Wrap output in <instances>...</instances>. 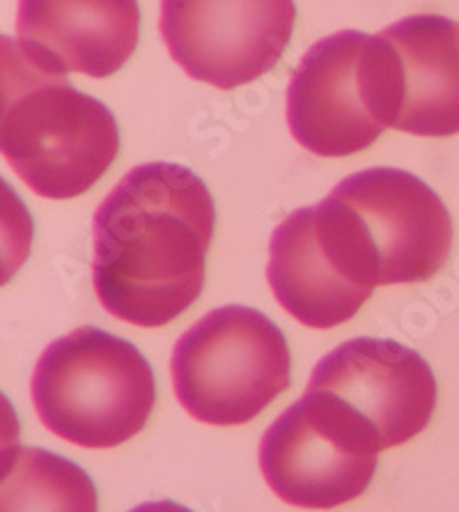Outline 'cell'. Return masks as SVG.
<instances>
[{
  "instance_id": "6da1fadb",
  "label": "cell",
  "mask_w": 459,
  "mask_h": 512,
  "mask_svg": "<svg viewBox=\"0 0 459 512\" xmlns=\"http://www.w3.org/2000/svg\"><path fill=\"white\" fill-rule=\"evenodd\" d=\"M214 223V198L193 170L168 161L131 168L92 221L101 306L143 329L186 313L205 287Z\"/></svg>"
},
{
  "instance_id": "7a4b0ae2",
  "label": "cell",
  "mask_w": 459,
  "mask_h": 512,
  "mask_svg": "<svg viewBox=\"0 0 459 512\" xmlns=\"http://www.w3.org/2000/svg\"><path fill=\"white\" fill-rule=\"evenodd\" d=\"M120 152L111 108L30 58L0 33V154L40 198L90 191Z\"/></svg>"
},
{
  "instance_id": "3957f363",
  "label": "cell",
  "mask_w": 459,
  "mask_h": 512,
  "mask_svg": "<svg viewBox=\"0 0 459 512\" xmlns=\"http://www.w3.org/2000/svg\"><path fill=\"white\" fill-rule=\"evenodd\" d=\"M44 428L83 448L134 439L157 405V379L136 345L81 327L44 349L30 379Z\"/></svg>"
},
{
  "instance_id": "277c9868",
  "label": "cell",
  "mask_w": 459,
  "mask_h": 512,
  "mask_svg": "<svg viewBox=\"0 0 459 512\" xmlns=\"http://www.w3.org/2000/svg\"><path fill=\"white\" fill-rule=\"evenodd\" d=\"M400 69L384 35L340 30L308 49L287 85V127L308 152L340 159L395 127Z\"/></svg>"
},
{
  "instance_id": "5b68a950",
  "label": "cell",
  "mask_w": 459,
  "mask_h": 512,
  "mask_svg": "<svg viewBox=\"0 0 459 512\" xmlns=\"http://www.w3.org/2000/svg\"><path fill=\"white\" fill-rule=\"evenodd\" d=\"M173 386L200 423L244 425L292 384L285 333L248 306H223L186 329L173 349Z\"/></svg>"
},
{
  "instance_id": "8992f818",
  "label": "cell",
  "mask_w": 459,
  "mask_h": 512,
  "mask_svg": "<svg viewBox=\"0 0 459 512\" xmlns=\"http://www.w3.org/2000/svg\"><path fill=\"white\" fill-rule=\"evenodd\" d=\"M381 444L365 418L329 391L308 389L260 441V469L278 499L331 510L359 499L377 471Z\"/></svg>"
},
{
  "instance_id": "52a82bcc",
  "label": "cell",
  "mask_w": 459,
  "mask_h": 512,
  "mask_svg": "<svg viewBox=\"0 0 459 512\" xmlns=\"http://www.w3.org/2000/svg\"><path fill=\"white\" fill-rule=\"evenodd\" d=\"M294 21V0H161L159 30L193 81L232 90L278 65Z\"/></svg>"
},
{
  "instance_id": "ba28073f",
  "label": "cell",
  "mask_w": 459,
  "mask_h": 512,
  "mask_svg": "<svg viewBox=\"0 0 459 512\" xmlns=\"http://www.w3.org/2000/svg\"><path fill=\"white\" fill-rule=\"evenodd\" d=\"M368 232L379 262L381 285L430 281L446 265L453 221L443 200L409 170L368 168L336 189Z\"/></svg>"
},
{
  "instance_id": "9c48e42d",
  "label": "cell",
  "mask_w": 459,
  "mask_h": 512,
  "mask_svg": "<svg viewBox=\"0 0 459 512\" xmlns=\"http://www.w3.org/2000/svg\"><path fill=\"white\" fill-rule=\"evenodd\" d=\"M308 389L329 391L377 432L381 451L418 437L432 421L439 389L416 349L388 338H354L317 363Z\"/></svg>"
},
{
  "instance_id": "30bf717a",
  "label": "cell",
  "mask_w": 459,
  "mask_h": 512,
  "mask_svg": "<svg viewBox=\"0 0 459 512\" xmlns=\"http://www.w3.org/2000/svg\"><path fill=\"white\" fill-rule=\"evenodd\" d=\"M138 37V0H19L17 40L56 74L113 76L134 56Z\"/></svg>"
},
{
  "instance_id": "8fae6325",
  "label": "cell",
  "mask_w": 459,
  "mask_h": 512,
  "mask_svg": "<svg viewBox=\"0 0 459 512\" xmlns=\"http://www.w3.org/2000/svg\"><path fill=\"white\" fill-rule=\"evenodd\" d=\"M400 69V111L395 129L446 138L459 134V23L416 14L381 30Z\"/></svg>"
},
{
  "instance_id": "7c38bea8",
  "label": "cell",
  "mask_w": 459,
  "mask_h": 512,
  "mask_svg": "<svg viewBox=\"0 0 459 512\" xmlns=\"http://www.w3.org/2000/svg\"><path fill=\"white\" fill-rule=\"evenodd\" d=\"M267 281L285 313L310 329H336L370 299L326 255L310 207L292 212L271 235Z\"/></svg>"
},
{
  "instance_id": "4fadbf2b",
  "label": "cell",
  "mask_w": 459,
  "mask_h": 512,
  "mask_svg": "<svg viewBox=\"0 0 459 512\" xmlns=\"http://www.w3.org/2000/svg\"><path fill=\"white\" fill-rule=\"evenodd\" d=\"M0 512H99V496L76 462L46 448L21 446L0 480Z\"/></svg>"
},
{
  "instance_id": "5bb4252c",
  "label": "cell",
  "mask_w": 459,
  "mask_h": 512,
  "mask_svg": "<svg viewBox=\"0 0 459 512\" xmlns=\"http://www.w3.org/2000/svg\"><path fill=\"white\" fill-rule=\"evenodd\" d=\"M35 223L17 191L0 177V287L26 265L33 251Z\"/></svg>"
},
{
  "instance_id": "9a60e30c",
  "label": "cell",
  "mask_w": 459,
  "mask_h": 512,
  "mask_svg": "<svg viewBox=\"0 0 459 512\" xmlns=\"http://www.w3.org/2000/svg\"><path fill=\"white\" fill-rule=\"evenodd\" d=\"M19 439H21V423L17 416V409L10 402V398L0 391V480L5 473L12 469L14 460L19 453Z\"/></svg>"
},
{
  "instance_id": "2e32d148",
  "label": "cell",
  "mask_w": 459,
  "mask_h": 512,
  "mask_svg": "<svg viewBox=\"0 0 459 512\" xmlns=\"http://www.w3.org/2000/svg\"><path fill=\"white\" fill-rule=\"evenodd\" d=\"M129 512H193L191 508L182 506V503H175V501H147V503H140L138 508L129 510Z\"/></svg>"
}]
</instances>
